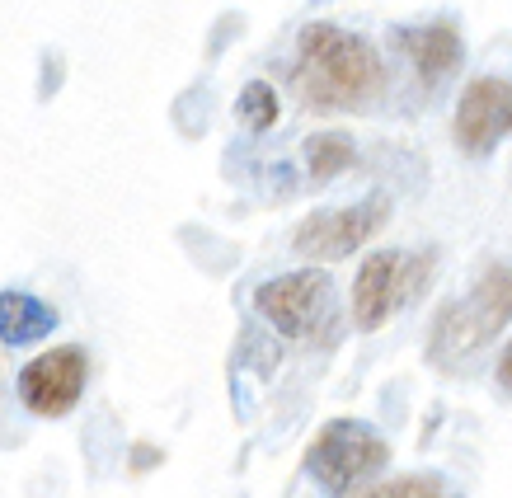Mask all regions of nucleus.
Instances as JSON below:
<instances>
[{"instance_id": "8", "label": "nucleus", "mask_w": 512, "mask_h": 498, "mask_svg": "<svg viewBox=\"0 0 512 498\" xmlns=\"http://www.w3.org/2000/svg\"><path fill=\"white\" fill-rule=\"evenodd\" d=\"M451 137L466 156H489L498 141L512 137V80L503 76H480L461 90L456 104V123Z\"/></svg>"}, {"instance_id": "12", "label": "nucleus", "mask_w": 512, "mask_h": 498, "mask_svg": "<svg viewBox=\"0 0 512 498\" xmlns=\"http://www.w3.org/2000/svg\"><path fill=\"white\" fill-rule=\"evenodd\" d=\"M278 90L268 85V80H249L245 90H240V99H235V118H240V127L245 132H268V127L278 123Z\"/></svg>"}, {"instance_id": "7", "label": "nucleus", "mask_w": 512, "mask_h": 498, "mask_svg": "<svg viewBox=\"0 0 512 498\" xmlns=\"http://www.w3.org/2000/svg\"><path fill=\"white\" fill-rule=\"evenodd\" d=\"M85 381H90V358L76 343H62V348H47L19 372V400L29 414L38 419H62L80 405L85 395Z\"/></svg>"}, {"instance_id": "13", "label": "nucleus", "mask_w": 512, "mask_h": 498, "mask_svg": "<svg viewBox=\"0 0 512 498\" xmlns=\"http://www.w3.org/2000/svg\"><path fill=\"white\" fill-rule=\"evenodd\" d=\"M353 498H447V484L437 480V475H400V480L367 484Z\"/></svg>"}, {"instance_id": "11", "label": "nucleus", "mask_w": 512, "mask_h": 498, "mask_svg": "<svg viewBox=\"0 0 512 498\" xmlns=\"http://www.w3.org/2000/svg\"><path fill=\"white\" fill-rule=\"evenodd\" d=\"M357 160V146L348 132H315V137H306V170H311V179H339L348 165Z\"/></svg>"}, {"instance_id": "2", "label": "nucleus", "mask_w": 512, "mask_h": 498, "mask_svg": "<svg viewBox=\"0 0 512 498\" xmlns=\"http://www.w3.org/2000/svg\"><path fill=\"white\" fill-rule=\"evenodd\" d=\"M390 461L386 437L357 419H329L306 447V475L329 498L357 494L367 480H376Z\"/></svg>"}, {"instance_id": "14", "label": "nucleus", "mask_w": 512, "mask_h": 498, "mask_svg": "<svg viewBox=\"0 0 512 498\" xmlns=\"http://www.w3.org/2000/svg\"><path fill=\"white\" fill-rule=\"evenodd\" d=\"M498 386H503V395H512V343L503 348V358H498Z\"/></svg>"}, {"instance_id": "6", "label": "nucleus", "mask_w": 512, "mask_h": 498, "mask_svg": "<svg viewBox=\"0 0 512 498\" xmlns=\"http://www.w3.org/2000/svg\"><path fill=\"white\" fill-rule=\"evenodd\" d=\"M390 221V198L386 193H372L362 203L334 207V212H311V217L296 226L292 249L301 259H315V264H334V259H348L357 249L367 245L372 235L386 231Z\"/></svg>"}, {"instance_id": "9", "label": "nucleus", "mask_w": 512, "mask_h": 498, "mask_svg": "<svg viewBox=\"0 0 512 498\" xmlns=\"http://www.w3.org/2000/svg\"><path fill=\"white\" fill-rule=\"evenodd\" d=\"M400 52L414 62L423 85H442L461 71V33L456 24H423V29H400Z\"/></svg>"}, {"instance_id": "3", "label": "nucleus", "mask_w": 512, "mask_h": 498, "mask_svg": "<svg viewBox=\"0 0 512 498\" xmlns=\"http://www.w3.org/2000/svg\"><path fill=\"white\" fill-rule=\"evenodd\" d=\"M433 249H419V254H400V249H376L367 254V264L357 268L353 278V325L362 334L381 329L395 311L414 306L428 282H433Z\"/></svg>"}, {"instance_id": "10", "label": "nucleus", "mask_w": 512, "mask_h": 498, "mask_svg": "<svg viewBox=\"0 0 512 498\" xmlns=\"http://www.w3.org/2000/svg\"><path fill=\"white\" fill-rule=\"evenodd\" d=\"M57 329V311L29 292H0V343H38Z\"/></svg>"}, {"instance_id": "5", "label": "nucleus", "mask_w": 512, "mask_h": 498, "mask_svg": "<svg viewBox=\"0 0 512 498\" xmlns=\"http://www.w3.org/2000/svg\"><path fill=\"white\" fill-rule=\"evenodd\" d=\"M508 325H512V268L494 264L475 282V292H470L466 301H456V306H447V311L437 315L433 358L461 362V358H470V353H480L484 343Z\"/></svg>"}, {"instance_id": "4", "label": "nucleus", "mask_w": 512, "mask_h": 498, "mask_svg": "<svg viewBox=\"0 0 512 498\" xmlns=\"http://www.w3.org/2000/svg\"><path fill=\"white\" fill-rule=\"evenodd\" d=\"M254 306L287 343H325L334 339V287L325 268H296L282 278H268L254 292Z\"/></svg>"}, {"instance_id": "1", "label": "nucleus", "mask_w": 512, "mask_h": 498, "mask_svg": "<svg viewBox=\"0 0 512 498\" xmlns=\"http://www.w3.org/2000/svg\"><path fill=\"white\" fill-rule=\"evenodd\" d=\"M292 85L311 113H362L386 90V66L367 38L334 24H306L296 38Z\"/></svg>"}]
</instances>
